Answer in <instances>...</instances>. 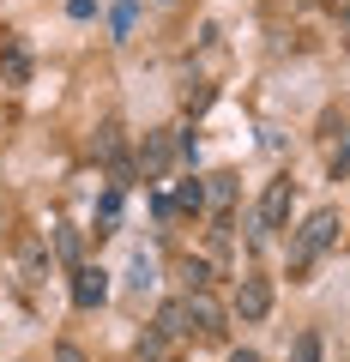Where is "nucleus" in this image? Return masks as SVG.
I'll use <instances>...</instances> for the list:
<instances>
[{"label": "nucleus", "mask_w": 350, "mask_h": 362, "mask_svg": "<svg viewBox=\"0 0 350 362\" xmlns=\"http://www.w3.org/2000/svg\"><path fill=\"white\" fill-rule=\"evenodd\" d=\"M37 272H42V247L25 242V278H30V284H37Z\"/></svg>", "instance_id": "obj_20"}, {"label": "nucleus", "mask_w": 350, "mask_h": 362, "mask_svg": "<svg viewBox=\"0 0 350 362\" xmlns=\"http://www.w3.org/2000/svg\"><path fill=\"white\" fill-rule=\"evenodd\" d=\"M290 362H320V332H296V344H290Z\"/></svg>", "instance_id": "obj_16"}, {"label": "nucleus", "mask_w": 350, "mask_h": 362, "mask_svg": "<svg viewBox=\"0 0 350 362\" xmlns=\"http://www.w3.org/2000/svg\"><path fill=\"white\" fill-rule=\"evenodd\" d=\"M54 362H91V356H85L78 344H54Z\"/></svg>", "instance_id": "obj_22"}, {"label": "nucleus", "mask_w": 350, "mask_h": 362, "mask_svg": "<svg viewBox=\"0 0 350 362\" xmlns=\"http://www.w3.org/2000/svg\"><path fill=\"white\" fill-rule=\"evenodd\" d=\"M66 18H97V0H66Z\"/></svg>", "instance_id": "obj_21"}, {"label": "nucleus", "mask_w": 350, "mask_h": 362, "mask_svg": "<svg viewBox=\"0 0 350 362\" xmlns=\"http://www.w3.org/2000/svg\"><path fill=\"white\" fill-rule=\"evenodd\" d=\"M182 302H187V332H199V338H206V344H218V338L230 332V314H223L218 302L206 296V290H187Z\"/></svg>", "instance_id": "obj_3"}, {"label": "nucleus", "mask_w": 350, "mask_h": 362, "mask_svg": "<svg viewBox=\"0 0 350 362\" xmlns=\"http://www.w3.org/2000/svg\"><path fill=\"white\" fill-rule=\"evenodd\" d=\"M326 169H332V175H344V169H350V127H338V139L326 145Z\"/></svg>", "instance_id": "obj_13"}, {"label": "nucleus", "mask_w": 350, "mask_h": 362, "mask_svg": "<svg viewBox=\"0 0 350 362\" xmlns=\"http://www.w3.org/2000/svg\"><path fill=\"white\" fill-rule=\"evenodd\" d=\"M151 332H157V338H187V302H163Z\"/></svg>", "instance_id": "obj_9"}, {"label": "nucleus", "mask_w": 350, "mask_h": 362, "mask_svg": "<svg viewBox=\"0 0 350 362\" xmlns=\"http://www.w3.org/2000/svg\"><path fill=\"white\" fill-rule=\"evenodd\" d=\"M290 199H296V181H290V175L266 181V194H259V211H254V235H272V230H284V218H290Z\"/></svg>", "instance_id": "obj_2"}, {"label": "nucleus", "mask_w": 350, "mask_h": 362, "mask_svg": "<svg viewBox=\"0 0 350 362\" xmlns=\"http://www.w3.org/2000/svg\"><path fill=\"white\" fill-rule=\"evenodd\" d=\"M230 199H235V175H230V169L206 175V206H211V211H230Z\"/></svg>", "instance_id": "obj_10"}, {"label": "nucleus", "mask_w": 350, "mask_h": 362, "mask_svg": "<svg viewBox=\"0 0 350 362\" xmlns=\"http://www.w3.org/2000/svg\"><path fill=\"white\" fill-rule=\"evenodd\" d=\"M133 25H139V6H133V0H121L115 13H109V30H115V42H121V37H133Z\"/></svg>", "instance_id": "obj_14"}, {"label": "nucleus", "mask_w": 350, "mask_h": 362, "mask_svg": "<svg viewBox=\"0 0 350 362\" xmlns=\"http://www.w3.org/2000/svg\"><path fill=\"white\" fill-rule=\"evenodd\" d=\"M211 97H218V90H211L206 78H199V85H187V97H182V103H187V115H206V109H211Z\"/></svg>", "instance_id": "obj_17"}, {"label": "nucleus", "mask_w": 350, "mask_h": 362, "mask_svg": "<svg viewBox=\"0 0 350 362\" xmlns=\"http://www.w3.org/2000/svg\"><path fill=\"white\" fill-rule=\"evenodd\" d=\"M0 85H30V49L25 42H0Z\"/></svg>", "instance_id": "obj_6"}, {"label": "nucleus", "mask_w": 350, "mask_h": 362, "mask_svg": "<svg viewBox=\"0 0 350 362\" xmlns=\"http://www.w3.org/2000/svg\"><path fill=\"white\" fill-rule=\"evenodd\" d=\"M332 6H350V0H332Z\"/></svg>", "instance_id": "obj_24"}, {"label": "nucleus", "mask_w": 350, "mask_h": 362, "mask_svg": "<svg viewBox=\"0 0 350 362\" xmlns=\"http://www.w3.org/2000/svg\"><path fill=\"white\" fill-rule=\"evenodd\" d=\"M182 272H187V290H206L211 284V266H206V259H187Z\"/></svg>", "instance_id": "obj_18"}, {"label": "nucleus", "mask_w": 350, "mask_h": 362, "mask_svg": "<svg viewBox=\"0 0 350 362\" xmlns=\"http://www.w3.org/2000/svg\"><path fill=\"white\" fill-rule=\"evenodd\" d=\"M175 211H206V175H194V181H182V187H175Z\"/></svg>", "instance_id": "obj_11"}, {"label": "nucleus", "mask_w": 350, "mask_h": 362, "mask_svg": "<svg viewBox=\"0 0 350 362\" xmlns=\"http://www.w3.org/2000/svg\"><path fill=\"white\" fill-rule=\"evenodd\" d=\"M127 284H133V290H145V284H151V259H145V254L127 266Z\"/></svg>", "instance_id": "obj_19"}, {"label": "nucleus", "mask_w": 350, "mask_h": 362, "mask_svg": "<svg viewBox=\"0 0 350 362\" xmlns=\"http://www.w3.org/2000/svg\"><path fill=\"white\" fill-rule=\"evenodd\" d=\"M109 302V272L103 266H73V308H103Z\"/></svg>", "instance_id": "obj_4"}, {"label": "nucleus", "mask_w": 350, "mask_h": 362, "mask_svg": "<svg viewBox=\"0 0 350 362\" xmlns=\"http://www.w3.org/2000/svg\"><path fill=\"white\" fill-rule=\"evenodd\" d=\"M54 254H61V266H85V235L73 230V223H54Z\"/></svg>", "instance_id": "obj_8"}, {"label": "nucleus", "mask_w": 350, "mask_h": 362, "mask_svg": "<svg viewBox=\"0 0 350 362\" xmlns=\"http://www.w3.org/2000/svg\"><path fill=\"white\" fill-rule=\"evenodd\" d=\"M223 362H259V356H254V350H230V356H223Z\"/></svg>", "instance_id": "obj_23"}, {"label": "nucleus", "mask_w": 350, "mask_h": 362, "mask_svg": "<svg viewBox=\"0 0 350 362\" xmlns=\"http://www.w3.org/2000/svg\"><path fill=\"white\" fill-rule=\"evenodd\" d=\"M115 218H121V187H109V194H103V206H97V223H103L97 235H109V230H115Z\"/></svg>", "instance_id": "obj_15"}, {"label": "nucleus", "mask_w": 350, "mask_h": 362, "mask_svg": "<svg viewBox=\"0 0 350 362\" xmlns=\"http://www.w3.org/2000/svg\"><path fill=\"white\" fill-rule=\"evenodd\" d=\"M175 151H182V145L169 139V133H151V139L139 145V169H145V175H163V169H169V157H175Z\"/></svg>", "instance_id": "obj_7"}, {"label": "nucleus", "mask_w": 350, "mask_h": 362, "mask_svg": "<svg viewBox=\"0 0 350 362\" xmlns=\"http://www.w3.org/2000/svg\"><path fill=\"white\" fill-rule=\"evenodd\" d=\"M163 6H169V0H163Z\"/></svg>", "instance_id": "obj_25"}, {"label": "nucleus", "mask_w": 350, "mask_h": 362, "mask_svg": "<svg viewBox=\"0 0 350 362\" xmlns=\"http://www.w3.org/2000/svg\"><path fill=\"white\" fill-rule=\"evenodd\" d=\"M235 314H242V320H266V314H272V278L247 272L242 290H235Z\"/></svg>", "instance_id": "obj_5"}, {"label": "nucleus", "mask_w": 350, "mask_h": 362, "mask_svg": "<svg viewBox=\"0 0 350 362\" xmlns=\"http://www.w3.org/2000/svg\"><path fill=\"white\" fill-rule=\"evenodd\" d=\"M97 157H103V163H121V127H115V121L97 127Z\"/></svg>", "instance_id": "obj_12"}, {"label": "nucleus", "mask_w": 350, "mask_h": 362, "mask_svg": "<svg viewBox=\"0 0 350 362\" xmlns=\"http://www.w3.org/2000/svg\"><path fill=\"white\" fill-rule=\"evenodd\" d=\"M332 242H338V211H332V206L308 211V218H302V230H296V242H290V272L302 278V272H308Z\"/></svg>", "instance_id": "obj_1"}]
</instances>
